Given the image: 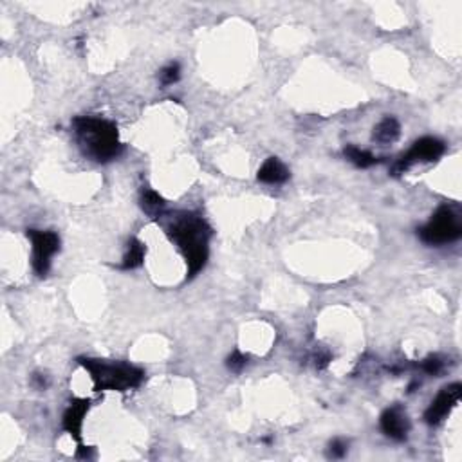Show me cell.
Here are the masks:
<instances>
[{
  "label": "cell",
  "instance_id": "6da1fadb",
  "mask_svg": "<svg viewBox=\"0 0 462 462\" xmlns=\"http://www.w3.org/2000/svg\"><path fill=\"white\" fill-rule=\"evenodd\" d=\"M165 231L186 259L188 279H193L208 262V255H210L208 244L212 237V227L208 226L203 217L181 212L170 215L168 222L165 224Z\"/></svg>",
  "mask_w": 462,
  "mask_h": 462
},
{
  "label": "cell",
  "instance_id": "7a4b0ae2",
  "mask_svg": "<svg viewBox=\"0 0 462 462\" xmlns=\"http://www.w3.org/2000/svg\"><path fill=\"white\" fill-rule=\"evenodd\" d=\"M76 139L83 154L98 163H109L122 154L123 145L119 143L118 127L107 119L82 116L72 122Z\"/></svg>",
  "mask_w": 462,
  "mask_h": 462
},
{
  "label": "cell",
  "instance_id": "3957f363",
  "mask_svg": "<svg viewBox=\"0 0 462 462\" xmlns=\"http://www.w3.org/2000/svg\"><path fill=\"white\" fill-rule=\"evenodd\" d=\"M78 363L85 368L95 381V392L116 390L125 392L130 388H137L145 380V372L141 368L130 363H107L103 360L92 358H78Z\"/></svg>",
  "mask_w": 462,
  "mask_h": 462
},
{
  "label": "cell",
  "instance_id": "277c9868",
  "mask_svg": "<svg viewBox=\"0 0 462 462\" xmlns=\"http://www.w3.org/2000/svg\"><path fill=\"white\" fill-rule=\"evenodd\" d=\"M419 239L430 246H443V244L455 242L462 235L461 213L457 208L444 206L437 208V212L431 215V219L417 231Z\"/></svg>",
  "mask_w": 462,
  "mask_h": 462
},
{
  "label": "cell",
  "instance_id": "5b68a950",
  "mask_svg": "<svg viewBox=\"0 0 462 462\" xmlns=\"http://www.w3.org/2000/svg\"><path fill=\"white\" fill-rule=\"evenodd\" d=\"M446 146L437 137H421L414 143L410 150L397 161L394 168H392V176H403L404 172L412 168L415 163H434V161L441 159Z\"/></svg>",
  "mask_w": 462,
  "mask_h": 462
},
{
  "label": "cell",
  "instance_id": "8992f818",
  "mask_svg": "<svg viewBox=\"0 0 462 462\" xmlns=\"http://www.w3.org/2000/svg\"><path fill=\"white\" fill-rule=\"evenodd\" d=\"M28 239L33 244V269L38 276H45L51 267V259L60 249V237L55 231L28 230Z\"/></svg>",
  "mask_w": 462,
  "mask_h": 462
},
{
  "label": "cell",
  "instance_id": "52a82bcc",
  "mask_svg": "<svg viewBox=\"0 0 462 462\" xmlns=\"http://www.w3.org/2000/svg\"><path fill=\"white\" fill-rule=\"evenodd\" d=\"M461 394H462L461 383H453L444 387L443 390L439 392L437 397L431 401L428 410L424 412V421H426L430 426L443 423L448 415H450V412L457 407L458 399H461Z\"/></svg>",
  "mask_w": 462,
  "mask_h": 462
},
{
  "label": "cell",
  "instance_id": "ba28073f",
  "mask_svg": "<svg viewBox=\"0 0 462 462\" xmlns=\"http://www.w3.org/2000/svg\"><path fill=\"white\" fill-rule=\"evenodd\" d=\"M380 424L383 434L394 441H404L408 437V431H410V419L399 404L387 408L381 414Z\"/></svg>",
  "mask_w": 462,
  "mask_h": 462
},
{
  "label": "cell",
  "instance_id": "9c48e42d",
  "mask_svg": "<svg viewBox=\"0 0 462 462\" xmlns=\"http://www.w3.org/2000/svg\"><path fill=\"white\" fill-rule=\"evenodd\" d=\"M90 401L89 399H75L71 403V407L67 408L63 414V430L71 435L75 441H82V426H83V417L89 412Z\"/></svg>",
  "mask_w": 462,
  "mask_h": 462
},
{
  "label": "cell",
  "instance_id": "30bf717a",
  "mask_svg": "<svg viewBox=\"0 0 462 462\" xmlns=\"http://www.w3.org/2000/svg\"><path fill=\"white\" fill-rule=\"evenodd\" d=\"M257 179L266 184H282L289 179V170L279 157H269L259 168Z\"/></svg>",
  "mask_w": 462,
  "mask_h": 462
},
{
  "label": "cell",
  "instance_id": "8fae6325",
  "mask_svg": "<svg viewBox=\"0 0 462 462\" xmlns=\"http://www.w3.org/2000/svg\"><path fill=\"white\" fill-rule=\"evenodd\" d=\"M399 136H401L399 122H397L396 118L387 116V118H383L376 127H374L372 139L374 141L381 143V145H390V143L396 141Z\"/></svg>",
  "mask_w": 462,
  "mask_h": 462
},
{
  "label": "cell",
  "instance_id": "7c38bea8",
  "mask_svg": "<svg viewBox=\"0 0 462 462\" xmlns=\"http://www.w3.org/2000/svg\"><path fill=\"white\" fill-rule=\"evenodd\" d=\"M145 255H146L145 244H143L139 239H136V237H132V239L129 240V247H127V253L125 257H123V262L119 267L125 271L136 269V267H139L143 264Z\"/></svg>",
  "mask_w": 462,
  "mask_h": 462
},
{
  "label": "cell",
  "instance_id": "4fadbf2b",
  "mask_svg": "<svg viewBox=\"0 0 462 462\" xmlns=\"http://www.w3.org/2000/svg\"><path fill=\"white\" fill-rule=\"evenodd\" d=\"M343 154L354 166H358V168H370V166L380 163V159H377L376 156H372L368 150H361L354 145L345 146Z\"/></svg>",
  "mask_w": 462,
  "mask_h": 462
},
{
  "label": "cell",
  "instance_id": "5bb4252c",
  "mask_svg": "<svg viewBox=\"0 0 462 462\" xmlns=\"http://www.w3.org/2000/svg\"><path fill=\"white\" fill-rule=\"evenodd\" d=\"M141 206L146 213H150V215L154 217H159L161 213H163V210H165L166 203L159 193L150 188H145L141 192Z\"/></svg>",
  "mask_w": 462,
  "mask_h": 462
},
{
  "label": "cell",
  "instance_id": "9a60e30c",
  "mask_svg": "<svg viewBox=\"0 0 462 462\" xmlns=\"http://www.w3.org/2000/svg\"><path fill=\"white\" fill-rule=\"evenodd\" d=\"M181 78V65L177 62H172L168 63L166 67H163L159 72V80H161V85H173L176 82H179Z\"/></svg>",
  "mask_w": 462,
  "mask_h": 462
},
{
  "label": "cell",
  "instance_id": "2e32d148",
  "mask_svg": "<svg viewBox=\"0 0 462 462\" xmlns=\"http://www.w3.org/2000/svg\"><path fill=\"white\" fill-rule=\"evenodd\" d=\"M246 365H247V356H244V354L239 353V350H233L226 360V367L230 368L231 372H240Z\"/></svg>",
  "mask_w": 462,
  "mask_h": 462
},
{
  "label": "cell",
  "instance_id": "e0dca14e",
  "mask_svg": "<svg viewBox=\"0 0 462 462\" xmlns=\"http://www.w3.org/2000/svg\"><path fill=\"white\" fill-rule=\"evenodd\" d=\"M444 363L439 360L437 356H430L421 363V368H423V372H426L428 376H439V374L443 372Z\"/></svg>",
  "mask_w": 462,
  "mask_h": 462
},
{
  "label": "cell",
  "instance_id": "ac0fdd59",
  "mask_svg": "<svg viewBox=\"0 0 462 462\" xmlns=\"http://www.w3.org/2000/svg\"><path fill=\"white\" fill-rule=\"evenodd\" d=\"M347 451H349V443H347V441H343V439H334V441H331L329 457L343 458L345 455H347Z\"/></svg>",
  "mask_w": 462,
  "mask_h": 462
},
{
  "label": "cell",
  "instance_id": "d6986e66",
  "mask_svg": "<svg viewBox=\"0 0 462 462\" xmlns=\"http://www.w3.org/2000/svg\"><path fill=\"white\" fill-rule=\"evenodd\" d=\"M31 383H33V387H36L38 390H45V388L49 387V380H48V376H45V374H38V372L33 374Z\"/></svg>",
  "mask_w": 462,
  "mask_h": 462
},
{
  "label": "cell",
  "instance_id": "ffe728a7",
  "mask_svg": "<svg viewBox=\"0 0 462 462\" xmlns=\"http://www.w3.org/2000/svg\"><path fill=\"white\" fill-rule=\"evenodd\" d=\"M331 360H333V356H331L329 353H323V354H318L316 356V368L318 370H323V368H327V365L331 363Z\"/></svg>",
  "mask_w": 462,
  "mask_h": 462
}]
</instances>
